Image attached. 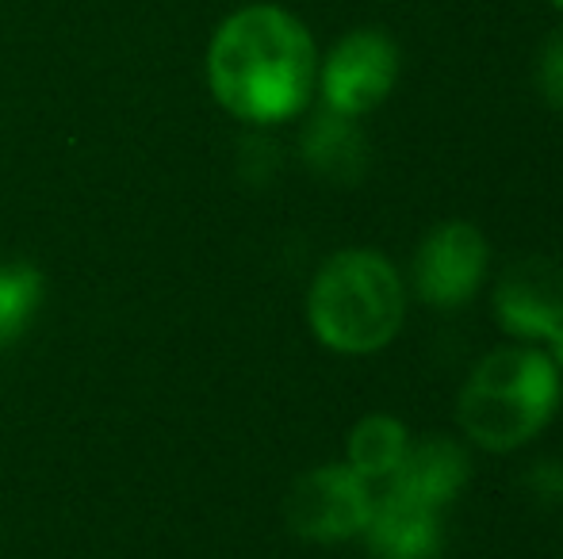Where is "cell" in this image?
<instances>
[{
  "instance_id": "obj_1",
  "label": "cell",
  "mask_w": 563,
  "mask_h": 559,
  "mask_svg": "<svg viewBox=\"0 0 563 559\" xmlns=\"http://www.w3.org/2000/svg\"><path fill=\"white\" fill-rule=\"evenodd\" d=\"M208 89L245 127H280L307 112L319 81V46L280 4H245L216 27L203 58Z\"/></svg>"
},
{
  "instance_id": "obj_2",
  "label": "cell",
  "mask_w": 563,
  "mask_h": 559,
  "mask_svg": "<svg viewBox=\"0 0 563 559\" xmlns=\"http://www.w3.org/2000/svg\"><path fill=\"white\" fill-rule=\"evenodd\" d=\"M407 277L379 249L349 246L319 265L307 288V326L338 357H372L407 322Z\"/></svg>"
},
{
  "instance_id": "obj_3",
  "label": "cell",
  "mask_w": 563,
  "mask_h": 559,
  "mask_svg": "<svg viewBox=\"0 0 563 559\" xmlns=\"http://www.w3.org/2000/svg\"><path fill=\"white\" fill-rule=\"evenodd\" d=\"M563 376L537 345H498L467 372L456 399L464 440L483 452H518L556 418Z\"/></svg>"
},
{
  "instance_id": "obj_4",
  "label": "cell",
  "mask_w": 563,
  "mask_h": 559,
  "mask_svg": "<svg viewBox=\"0 0 563 559\" xmlns=\"http://www.w3.org/2000/svg\"><path fill=\"white\" fill-rule=\"evenodd\" d=\"M399 43L379 27H353L338 38L327 51V58H319V92L322 108L349 120L376 112L399 85Z\"/></svg>"
},
{
  "instance_id": "obj_5",
  "label": "cell",
  "mask_w": 563,
  "mask_h": 559,
  "mask_svg": "<svg viewBox=\"0 0 563 559\" xmlns=\"http://www.w3.org/2000/svg\"><path fill=\"white\" fill-rule=\"evenodd\" d=\"M376 487L361 479L345 460L319 463L291 483L284 499V522L307 545H345L368 525Z\"/></svg>"
},
{
  "instance_id": "obj_6",
  "label": "cell",
  "mask_w": 563,
  "mask_h": 559,
  "mask_svg": "<svg viewBox=\"0 0 563 559\" xmlns=\"http://www.w3.org/2000/svg\"><path fill=\"white\" fill-rule=\"evenodd\" d=\"M490 269V242L467 219L438 223L415 249L407 291H415L426 306L456 311L479 295Z\"/></svg>"
},
{
  "instance_id": "obj_7",
  "label": "cell",
  "mask_w": 563,
  "mask_h": 559,
  "mask_svg": "<svg viewBox=\"0 0 563 559\" xmlns=\"http://www.w3.org/2000/svg\"><path fill=\"white\" fill-rule=\"evenodd\" d=\"M490 311L503 334L518 345H541L563 326V269L552 257H518L490 291Z\"/></svg>"
},
{
  "instance_id": "obj_8",
  "label": "cell",
  "mask_w": 563,
  "mask_h": 559,
  "mask_svg": "<svg viewBox=\"0 0 563 559\" xmlns=\"http://www.w3.org/2000/svg\"><path fill=\"white\" fill-rule=\"evenodd\" d=\"M361 537L368 545L372 559H441V552H445L441 510L402 499L391 487L376 491V502H372L368 525H364Z\"/></svg>"
},
{
  "instance_id": "obj_9",
  "label": "cell",
  "mask_w": 563,
  "mask_h": 559,
  "mask_svg": "<svg viewBox=\"0 0 563 559\" xmlns=\"http://www.w3.org/2000/svg\"><path fill=\"white\" fill-rule=\"evenodd\" d=\"M467 479H472V456L456 437L445 433H430V437L410 440L407 456H402L399 471L391 476V491H399L402 499L422 502L430 510H441L464 494Z\"/></svg>"
},
{
  "instance_id": "obj_10",
  "label": "cell",
  "mask_w": 563,
  "mask_h": 559,
  "mask_svg": "<svg viewBox=\"0 0 563 559\" xmlns=\"http://www.w3.org/2000/svg\"><path fill=\"white\" fill-rule=\"evenodd\" d=\"M299 154H303L307 169L330 185H356L368 169V138H364L361 123L330 112V108L311 115L303 138H299Z\"/></svg>"
},
{
  "instance_id": "obj_11",
  "label": "cell",
  "mask_w": 563,
  "mask_h": 559,
  "mask_svg": "<svg viewBox=\"0 0 563 559\" xmlns=\"http://www.w3.org/2000/svg\"><path fill=\"white\" fill-rule=\"evenodd\" d=\"M410 440V429L395 414H364L345 437V463L379 491L399 471Z\"/></svg>"
},
{
  "instance_id": "obj_12",
  "label": "cell",
  "mask_w": 563,
  "mask_h": 559,
  "mask_svg": "<svg viewBox=\"0 0 563 559\" xmlns=\"http://www.w3.org/2000/svg\"><path fill=\"white\" fill-rule=\"evenodd\" d=\"M43 303V272L27 261L0 265V342H12L31 326Z\"/></svg>"
},
{
  "instance_id": "obj_13",
  "label": "cell",
  "mask_w": 563,
  "mask_h": 559,
  "mask_svg": "<svg viewBox=\"0 0 563 559\" xmlns=\"http://www.w3.org/2000/svg\"><path fill=\"white\" fill-rule=\"evenodd\" d=\"M533 85H537V97L544 100V108L563 112V31H552L541 43V51H537Z\"/></svg>"
},
{
  "instance_id": "obj_14",
  "label": "cell",
  "mask_w": 563,
  "mask_h": 559,
  "mask_svg": "<svg viewBox=\"0 0 563 559\" xmlns=\"http://www.w3.org/2000/svg\"><path fill=\"white\" fill-rule=\"evenodd\" d=\"M526 491L537 506L560 510L563 506V460H556V456L537 460L533 468L526 471Z\"/></svg>"
},
{
  "instance_id": "obj_15",
  "label": "cell",
  "mask_w": 563,
  "mask_h": 559,
  "mask_svg": "<svg viewBox=\"0 0 563 559\" xmlns=\"http://www.w3.org/2000/svg\"><path fill=\"white\" fill-rule=\"evenodd\" d=\"M537 349H541L544 357L552 360V368H556V372L563 376V326H556V329H552V334L544 337V342L537 345Z\"/></svg>"
},
{
  "instance_id": "obj_16",
  "label": "cell",
  "mask_w": 563,
  "mask_h": 559,
  "mask_svg": "<svg viewBox=\"0 0 563 559\" xmlns=\"http://www.w3.org/2000/svg\"><path fill=\"white\" fill-rule=\"evenodd\" d=\"M549 4L556 8V12H563V0H549Z\"/></svg>"
}]
</instances>
